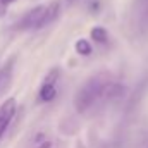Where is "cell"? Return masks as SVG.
Masks as SVG:
<instances>
[{"label": "cell", "instance_id": "8", "mask_svg": "<svg viewBox=\"0 0 148 148\" xmlns=\"http://www.w3.org/2000/svg\"><path fill=\"white\" fill-rule=\"evenodd\" d=\"M74 50H76V53L81 55V57H90V55L93 53V47H91L90 40H86V38H79V40H76V43H74Z\"/></svg>", "mask_w": 148, "mask_h": 148}, {"label": "cell", "instance_id": "4", "mask_svg": "<svg viewBox=\"0 0 148 148\" xmlns=\"http://www.w3.org/2000/svg\"><path fill=\"white\" fill-rule=\"evenodd\" d=\"M16 112H17V102L14 97H9L2 102V105H0V140L9 131L10 122L16 117Z\"/></svg>", "mask_w": 148, "mask_h": 148}, {"label": "cell", "instance_id": "1", "mask_svg": "<svg viewBox=\"0 0 148 148\" xmlns=\"http://www.w3.org/2000/svg\"><path fill=\"white\" fill-rule=\"evenodd\" d=\"M112 77L109 73H97L90 76L74 95V109L79 114H84L93 109L98 102L103 100V93L110 84Z\"/></svg>", "mask_w": 148, "mask_h": 148}, {"label": "cell", "instance_id": "5", "mask_svg": "<svg viewBox=\"0 0 148 148\" xmlns=\"http://www.w3.org/2000/svg\"><path fill=\"white\" fill-rule=\"evenodd\" d=\"M16 60H17V57H16V55H12V57H9V59L0 66V97H3V95L9 91L10 84H12Z\"/></svg>", "mask_w": 148, "mask_h": 148}, {"label": "cell", "instance_id": "12", "mask_svg": "<svg viewBox=\"0 0 148 148\" xmlns=\"http://www.w3.org/2000/svg\"><path fill=\"white\" fill-rule=\"evenodd\" d=\"M5 12H7V5L0 0V17H3V16H5Z\"/></svg>", "mask_w": 148, "mask_h": 148}, {"label": "cell", "instance_id": "10", "mask_svg": "<svg viewBox=\"0 0 148 148\" xmlns=\"http://www.w3.org/2000/svg\"><path fill=\"white\" fill-rule=\"evenodd\" d=\"M60 79V69L59 67H52L48 73L45 74L43 77V83H50V84H57Z\"/></svg>", "mask_w": 148, "mask_h": 148}, {"label": "cell", "instance_id": "6", "mask_svg": "<svg viewBox=\"0 0 148 148\" xmlns=\"http://www.w3.org/2000/svg\"><path fill=\"white\" fill-rule=\"evenodd\" d=\"M60 16V2L53 0L45 3V12H43V19H41V28H47L48 24L55 23Z\"/></svg>", "mask_w": 148, "mask_h": 148}, {"label": "cell", "instance_id": "3", "mask_svg": "<svg viewBox=\"0 0 148 148\" xmlns=\"http://www.w3.org/2000/svg\"><path fill=\"white\" fill-rule=\"evenodd\" d=\"M45 5H36L29 9L16 24L17 31H33V29H41V19H43Z\"/></svg>", "mask_w": 148, "mask_h": 148}, {"label": "cell", "instance_id": "9", "mask_svg": "<svg viewBox=\"0 0 148 148\" xmlns=\"http://www.w3.org/2000/svg\"><path fill=\"white\" fill-rule=\"evenodd\" d=\"M90 38H91L95 43H98V45H105V43L109 41V31H107L103 26H95V28H91V31H90Z\"/></svg>", "mask_w": 148, "mask_h": 148}, {"label": "cell", "instance_id": "2", "mask_svg": "<svg viewBox=\"0 0 148 148\" xmlns=\"http://www.w3.org/2000/svg\"><path fill=\"white\" fill-rule=\"evenodd\" d=\"M129 26L138 35L148 31V0H133L129 7Z\"/></svg>", "mask_w": 148, "mask_h": 148}, {"label": "cell", "instance_id": "7", "mask_svg": "<svg viewBox=\"0 0 148 148\" xmlns=\"http://www.w3.org/2000/svg\"><path fill=\"white\" fill-rule=\"evenodd\" d=\"M57 97V84H50V83H41L40 90H38V102L41 103H48Z\"/></svg>", "mask_w": 148, "mask_h": 148}, {"label": "cell", "instance_id": "11", "mask_svg": "<svg viewBox=\"0 0 148 148\" xmlns=\"http://www.w3.org/2000/svg\"><path fill=\"white\" fill-rule=\"evenodd\" d=\"M36 148H52V141L45 138V134H38L36 138Z\"/></svg>", "mask_w": 148, "mask_h": 148}, {"label": "cell", "instance_id": "13", "mask_svg": "<svg viewBox=\"0 0 148 148\" xmlns=\"http://www.w3.org/2000/svg\"><path fill=\"white\" fill-rule=\"evenodd\" d=\"M2 2H3V3H5V5H10V3H14V2H16V0H2Z\"/></svg>", "mask_w": 148, "mask_h": 148}]
</instances>
